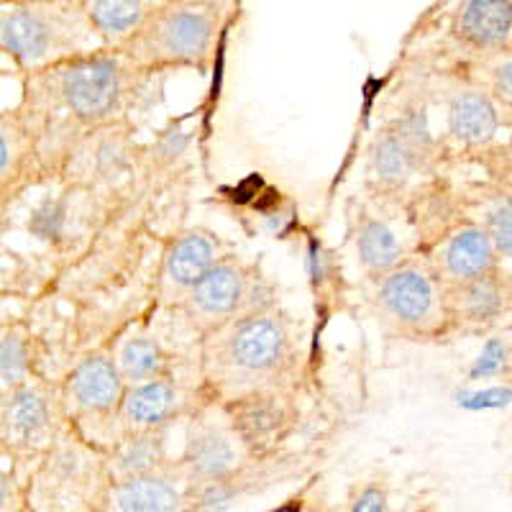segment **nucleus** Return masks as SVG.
<instances>
[{"instance_id":"nucleus-24","label":"nucleus","mask_w":512,"mask_h":512,"mask_svg":"<svg viewBox=\"0 0 512 512\" xmlns=\"http://www.w3.org/2000/svg\"><path fill=\"white\" fill-rule=\"evenodd\" d=\"M118 372L128 382H146V379H154L162 374L164 369V356L154 341L149 338H131L126 341L118 354Z\"/></svg>"},{"instance_id":"nucleus-27","label":"nucleus","mask_w":512,"mask_h":512,"mask_svg":"<svg viewBox=\"0 0 512 512\" xmlns=\"http://www.w3.org/2000/svg\"><path fill=\"white\" fill-rule=\"evenodd\" d=\"M233 489L228 487V479H216V482H200L198 492V507L203 510H223L231 505Z\"/></svg>"},{"instance_id":"nucleus-12","label":"nucleus","mask_w":512,"mask_h":512,"mask_svg":"<svg viewBox=\"0 0 512 512\" xmlns=\"http://www.w3.org/2000/svg\"><path fill=\"white\" fill-rule=\"evenodd\" d=\"M495 249L484 228H461L443 249V274L454 285L495 272Z\"/></svg>"},{"instance_id":"nucleus-25","label":"nucleus","mask_w":512,"mask_h":512,"mask_svg":"<svg viewBox=\"0 0 512 512\" xmlns=\"http://www.w3.org/2000/svg\"><path fill=\"white\" fill-rule=\"evenodd\" d=\"M512 210H510V200H505V203L497 205L495 210H492V216H489V223H487V236H489V244H492V249H495L497 256H510L512 251Z\"/></svg>"},{"instance_id":"nucleus-26","label":"nucleus","mask_w":512,"mask_h":512,"mask_svg":"<svg viewBox=\"0 0 512 512\" xmlns=\"http://www.w3.org/2000/svg\"><path fill=\"white\" fill-rule=\"evenodd\" d=\"M62 223H64V208L54 200H47V203H41L39 208L34 210V216L29 221V231L39 239H52L62 231Z\"/></svg>"},{"instance_id":"nucleus-7","label":"nucleus","mask_w":512,"mask_h":512,"mask_svg":"<svg viewBox=\"0 0 512 512\" xmlns=\"http://www.w3.org/2000/svg\"><path fill=\"white\" fill-rule=\"evenodd\" d=\"M454 36L474 52H507L512 39V0H461Z\"/></svg>"},{"instance_id":"nucleus-28","label":"nucleus","mask_w":512,"mask_h":512,"mask_svg":"<svg viewBox=\"0 0 512 512\" xmlns=\"http://www.w3.org/2000/svg\"><path fill=\"white\" fill-rule=\"evenodd\" d=\"M26 502L24 495V487L13 477L11 472L6 469H0V512H8V510H21Z\"/></svg>"},{"instance_id":"nucleus-32","label":"nucleus","mask_w":512,"mask_h":512,"mask_svg":"<svg viewBox=\"0 0 512 512\" xmlns=\"http://www.w3.org/2000/svg\"><path fill=\"white\" fill-rule=\"evenodd\" d=\"M152 3H157V6H159V3H162V0H152Z\"/></svg>"},{"instance_id":"nucleus-3","label":"nucleus","mask_w":512,"mask_h":512,"mask_svg":"<svg viewBox=\"0 0 512 512\" xmlns=\"http://www.w3.org/2000/svg\"><path fill=\"white\" fill-rule=\"evenodd\" d=\"M221 24V0H162L116 49L136 70H203L213 57Z\"/></svg>"},{"instance_id":"nucleus-9","label":"nucleus","mask_w":512,"mask_h":512,"mask_svg":"<svg viewBox=\"0 0 512 512\" xmlns=\"http://www.w3.org/2000/svg\"><path fill=\"white\" fill-rule=\"evenodd\" d=\"M108 500H111V507L123 512H167L180 510L185 495L175 479L159 474L157 469V472L113 482Z\"/></svg>"},{"instance_id":"nucleus-2","label":"nucleus","mask_w":512,"mask_h":512,"mask_svg":"<svg viewBox=\"0 0 512 512\" xmlns=\"http://www.w3.org/2000/svg\"><path fill=\"white\" fill-rule=\"evenodd\" d=\"M105 47L80 0L0 3V54L26 75Z\"/></svg>"},{"instance_id":"nucleus-18","label":"nucleus","mask_w":512,"mask_h":512,"mask_svg":"<svg viewBox=\"0 0 512 512\" xmlns=\"http://www.w3.org/2000/svg\"><path fill=\"white\" fill-rule=\"evenodd\" d=\"M213 259H216V249H213L210 239H205L200 233H187L169 251L167 280L190 290L203 277L205 269L213 267Z\"/></svg>"},{"instance_id":"nucleus-14","label":"nucleus","mask_w":512,"mask_h":512,"mask_svg":"<svg viewBox=\"0 0 512 512\" xmlns=\"http://www.w3.org/2000/svg\"><path fill=\"white\" fill-rule=\"evenodd\" d=\"M185 466L190 469V477L198 482L228 479L236 469V446L223 431L203 425L187 441Z\"/></svg>"},{"instance_id":"nucleus-1","label":"nucleus","mask_w":512,"mask_h":512,"mask_svg":"<svg viewBox=\"0 0 512 512\" xmlns=\"http://www.w3.org/2000/svg\"><path fill=\"white\" fill-rule=\"evenodd\" d=\"M136 67L116 47H100L72 57L49 70L26 77V98L21 116L41 118L67 113L80 126H103L123 111L128 72Z\"/></svg>"},{"instance_id":"nucleus-29","label":"nucleus","mask_w":512,"mask_h":512,"mask_svg":"<svg viewBox=\"0 0 512 512\" xmlns=\"http://www.w3.org/2000/svg\"><path fill=\"white\" fill-rule=\"evenodd\" d=\"M354 510H359V512L387 510V497H384L382 489L369 487V489H364V492L359 495V500L354 502Z\"/></svg>"},{"instance_id":"nucleus-19","label":"nucleus","mask_w":512,"mask_h":512,"mask_svg":"<svg viewBox=\"0 0 512 512\" xmlns=\"http://www.w3.org/2000/svg\"><path fill=\"white\" fill-rule=\"evenodd\" d=\"M34 154V141L18 113L0 116V195L21 177L24 164Z\"/></svg>"},{"instance_id":"nucleus-17","label":"nucleus","mask_w":512,"mask_h":512,"mask_svg":"<svg viewBox=\"0 0 512 512\" xmlns=\"http://www.w3.org/2000/svg\"><path fill=\"white\" fill-rule=\"evenodd\" d=\"M34 374V349L24 326L0 323V395L29 382Z\"/></svg>"},{"instance_id":"nucleus-15","label":"nucleus","mask_w":512,"mask_h":512,"mask_svg":"<svg viewBox=\"0 0 512 512\" xmlns=\"http://www.w3.org/2000/svg\"><path fill=\"white\" fill-rule=\"evenodd\" d=\"M121 405L128 425L149 431L172 418L177 410V390L159 377L146 379V382L134 384V390H128L121 397Z\"/></svg>"},{"instance_id":"nucleus-10","label":"nucleus","mask_w":512,"mask_h":512,"mask_svg":"<svg viewBox=\"0 0 512 512\" xmlns=\"http://www.w3.org/2000/svg\"><path fill=\"white\" fill-rule=\"evenodd\" d=\"M246 300V277L233 264H213L190 287V303L205 318H228Z\"/></svg>"},{"instance_id":"nucleus-33","label":"nucleus","mask_w":512,"mask_h":512,"mask_svg":"<svg viewBox=\"0 0 512 512\" xmlns=\"http://www.w3.org/2000/svg\"><path fill=\"white\" fill-rule=\"evenodd\" d=\"M0 454H3V448H0Z\"/></svg>"},{"instance_id":"nucleus-13","label":"nucleus","mask_w":512,"mask_h":512,"mask_svg":"<svg viewBox=\"0 0 512 512\" xmlns=\"http://www.w3.org/2000/svg\"><path fill=\"white\" fill-rule=\"evenodd\" d=\"M80 6L105 47H116L144 24V18L157 8V3L152 0H80Z\"/></svg>"},{"instance_id":"nucleus-30","label":"nucleus","mask_w":512,"mask_h":512,"mask_svg":"<svg viewBox=\"0 0 512 512\" xmlns=\"http://www.w3.org/2000/svg\"><path fill=\"white\" fill-rule=\"evenodd\" d=\"M512 64H510V57L505 54V62H500L495 67V88H492V93L497 95V98H505L507 103H510V95H512Z\"/></svg>"},{"instance_id":"nucleus-11","label":"nucleus","mask_w":512,"mask_h":512,"mask_svg":"<svg viewBox=\"0 0 512 512\" xmlns=\"http://www.w3.org/2000/svg\"><path fill=\"white\" fill-rule=\"evenodd\" d=\"M448 128L456 141L466 146H482L495 139L500 128L497 105L482 90H464L451 100Z\"/></svg>"},{"instance_id":"nucleus-20","label":"nucleus","mask_w":512,"mask_h":512,"mask_svg":"<svg viewBox=\"0 0 512 512\" xmlns=\"http://www.w3.org/2000/svg\"><path fill=\"white\" fill-rule=\"evenodd\" d=\"M415 157H418L415 134H405V131H400V134H384L374 144V172H377L382 182L400 185V182H405L413 175Z\"/></svg>"},{"instance_id":"nucleus-21","label":"nucleus","mask_w":512,"mask_h":512,"mask_svg":"<svg viewBox=\"0 0 512 512\" xmlns=\"http://www.w3.org/2000/svg\"><path fill=\"white\" fill-rule=\"evenodd\" d=\"M356 251H359L361 264L372 274L390 272L400 262V244H397L395 233L382 221H374V218H367L359 226Z\"/></svg>"},{"instance_id":"nucleus-6","label":"nucleus","mask_w":512,"mask_h":512,"mask_svg":"<svg viewBox=\"0 0 512 512\" xmlns=\"http://www.w3.org/2000/svg\"><path fill=\"white\" fill-rule=\"evenodd\" d=\"M377 297L384 315L402 328L423 331L436 323L438 290L431 277L420 269H390L379 285Z\"/></svg>"},{"instance_id":"nucleus-8","label":"nucleus","mask_w":512,"mask_h":512,"mask_svg":"<svg viewBox=\"0 0 512 512\" xmlns=\"http://www.w3.org/2000/svg\"><path fill=\"white\" fill-rule=\"evenodd\" d=\"M70 397L82 410L111 413L123 397L121 372L108 356H90L70 377Z\"/></svg>"},{"instance_id":"nucleus-23","label":"nucleus","mask_w":512,"mask_h":512,"mask_svg":"<svg viewBox=\"0 0 512 512\" xmlns=\"http://www.w3.org/2000/svg\"><path fill=\"white\" fill-rule=\"evenodd\" d=\"M285 425V413L280 405L269 402V397H254L246 400L241 413L236 415V431L246 443H267L272 441L280 428Z\"/></svg>"},{"instance_id":"nucleus-31","label":"nucleus","mask_w":512,"mask_h":512,"mask_svg":"<svg viewBox=\"0 0 512 512\" xmlns=\"http://www.w3.org/2000/svg\"><path fill=\"white\" fill-rule=\"evenodd\" d=\"M0 3H18V0H0Z\"/></svg>"},{"instance_id":"nucleus-5","label":"nucleus","mask_w":512,"mask_h":512,"mask_svg":"<svg viewBox=\"0 0 512 512\" xmlns=\"http://www.w3.org/2000/svg\"><path fill=\"white\" fill-rule=\"evenodd\" d=\"M287 354V331L272 315L236 320L223 336V364L246 377H262L280 367Z\"/></svg>"},{"instance_id":"nucleus-4","label":"nucleus","mask_w":512,"mask_h":512,"mask_svg":"<svg viewBox=\"0 0 512 512\" xmlns=\"http://www.w3.org/2000/svg\"><path fill=\"white\" fill-rule=\"evenodd\" d=\"M57 436V405L41 384L24 382L0 395V448L13 459L41 456Z\"/></svg>"},{"instance_id":"nucleus-34","label":"nucleus","mask_w":512,"mask_h":512,"mask_svg":"<svg viewBox=\"0 0 512 512\" xmlns=\"http://www.w3.org/2000/svg\"><path fill=\"white\" fill-rule=\"evenodd\" d=\"M0 323H3V320H0Z\"/></svg>"},{"instance_id":"nucleus-16","label":"nucleus","mask_w":512,"mask_h":512,"mask_svg":"<svg viewBox=\"0 0 512 512\" xmlns=\"http://www.w3.org/2000/svg\"><path fill=\"white\" fill-rule=\"evenodd\" d=\"M505 297L507 292L502 290V282L497 280L495 272H487L482 277L454 285V310L466 323L487 326L502 318L507 305Z\"/></svg>"},{"instance_id":"nucleus-22","label":"nucleus","mask_w":512,"mask_h":512,"mask_svg":"<svg viewBox=\"0 0 512 512\" xmlns=\"http://www.w3.org/2000/svg\"><path fill=\"white\" fill-rule=\"evenodd\" d=\"M164 459V446L157 436L141 433V436L128 438L116 448L111 461L113 479L139 477V474L157 472Z\"/></svg>"}]
</instances>
